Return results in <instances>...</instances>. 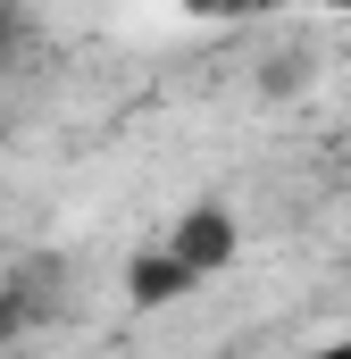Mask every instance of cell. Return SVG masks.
Here are the masks:
<instances>
[{"instance_id": "1", "label": "cell", "mask_w": 351, "mask_h": 359, "mask_svg": "<svg viewBox=\"0 0 351 359\" xmlns=\"http://www.w3.org/2000/svg\"><path fill=\"white\" fill-rule=\"evenodd\" d=\"M234 251H243L234 209H226V201H192V209L168 226V243L134 251V268H126V301H134V309H168V301H184V292H201L209 276H226V268H234Z\"/></svg>"}, {"instance_id": "2", "label": "cell", "mask_w": 351, "mask_h": 359, "mask_svg": "<svg viewBox=\"0 0 351 359\" xmlns=\"http://www.w3.org/2000/svg\"><path fill=\"white\" fill-rule=\"evenodd\" d=\"M310 359H351V334H343V343H326V351H310Z\"/></svg>"}, {"instance_id": "3", "label": "cell", "mask_w": 351, "mask_h": 359, "mask_svg": "<svg viewBox=\"0 0 351 359\" xmlns=\"http://www.w3.org/2000/svg\"><path fill=\"white\" fill-rule=\"evenodd\" d=\"M8 34H17V17H0V50H8Z\"/></svg>"}]
</instances>
